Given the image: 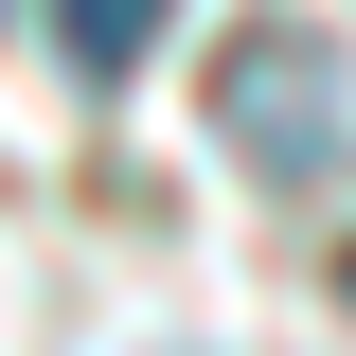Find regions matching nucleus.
I'll return each mask as SVG.
<instances>
[{
	"instance_id": "nucleus-2",
	"label": "nucleus",
	"mask_w": 356,
	"mask_h": 356,
	"mask_svg": "<svg viewBox=\"0 0 356 356\" xmlns=\"http://www.w3.org/2000/svg\"><path fill=\"white\" fill-rule=\"evenodd\" d=\"M161 18H178V0H54V54H72V89L143 72V54H161Z\"/></svg>"
},
{
	"instance_id": "nucleus-1",
	"label": "nucleus",
	"mask_w": 356,
	"mask_h": 356,
	"mask_svg": "<svg viewBox=\"0 0 356 356\" xmlns=\"http://www.w3.org/2000/svg\"><path fill=\"white\" fill-rule=\"evenodd\" d=\"M214 107H232V143H250L267 178H303L321 143H339V72H321V36H250L214 72Z\"/></svg>"
}]
</instances>
